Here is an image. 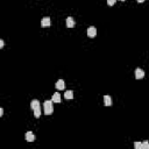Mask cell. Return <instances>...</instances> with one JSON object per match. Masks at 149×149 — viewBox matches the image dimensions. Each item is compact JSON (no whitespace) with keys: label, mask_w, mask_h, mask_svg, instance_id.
I'll return each mask as SVG.
<instances>
[{"label":"cell","mask_w":149,"mask_h":149,"mask_svg":"<svg viewBox=\"0 0 149 149\" xmlns=\"http://www.w3.org/2000/svg\"><path fill=\"white\" fill-rule=\"evenodd\" d=\"M134 147H135V149H141L142 148V143H141V142H135Z\"/></svg>","instance_id":"obj_13"},{"label":"cell","mask_w":149,"mask_h":149,"mask_svg":"<svg viewBox=\"0 0 149 149\" xmlns=\"http://www.w3.org/2000/svg\"><path fill=\"white\" fill-rule=\"evenodd\" d=\"M53 100H46L43 102V107H44V114L46 115H51L54 112V106H53Z\"/></svg>","instance_id":"obj_1"},{"label":"cell","mask_w":149,"mask_h":149,"mask_svg":"<svg viewBox=\"0 0 149 149\" xmlns=\"http://www.w3.org/2000/svg\"><path fill=\"white\" fill-rule=\"evenodd\" d=\"M104 104L105 106H111L112 105V98L109 95H104Z\"/></svg>","instance_id":"obj_10"},{"label":"cell","mask_w":149,"mask_h":149,"mask_svg":"<svg viewBox=\"0 0 149 149\" xmlns=\"http://www.w3.org/2000/svg\"><path fill=\"white\" fill-rule=\"evenodd\" d=\"M141 149H149V142L148 141L142 142V148Z\"/></svg>","instance_id":"obj_12"},{"label":"cell","mask_w":149,"mask_h":149,"mask_svg":"<svg viewBox=\"0 0 149 149\" xmlns=\"http://www.w3.org/2000/svg\"><path fill=\"white\" fill-rule=\"evenodd\" d=\"M2 114H4V109H2V108H0V116H1Z\"/></svg>","instance_id":"obj_16"},{"label":"cell","mask_w":149,"mask_h":149,"mask_svg":"<svg viewBox=\"0 0 149 149\" xmlns=\"http://www.w3.org/2000/svg\"><path fill=\"white\" fill-rule=\"evenodd\" d=\"M55 86H56V88H57V90H64V88H65L64 80H63V79H58L57 83L55 84Z\"/></svg>","instance_id":"obj_5"},{"label":"cell","mask_w":149,"mask_h":149,"mask_svg":"<svg viewBox=\"0 0 149 149\" xmlns=\"http://www.w3.org/2000/svg\"><path fill=\"white\" fill-rule=\"evenodd\" d=\"M50 23H51V21H50V18H49V16H44V18L42 19V21H41L42 27H49Z\"/></svg>","instance_id":"obj_4"},{"label":"cell","mask_w":149,"mask_h":149,"mask_svg":"<svg viewBox=\"0 0 149 149\" xmlns=\"http://www.w3.org/2000/svg\"><path fill=\"white\" fill-rule=\"evenodd\" d=\"M121 1H125V0H121Z\"/></svg>","instance_id":"obj_18"},{"label":"cell","mask_w":149,"mask_h":149,"mask_svg":"<svg viewBox=\"0 0 149 149\" xmlns=\"http://www.w3.org/2000/svg\"><path fill=\"white\" fill-rule=\"evenodd\" d=\"M25 136H26V140H27L28 142H33V141L35 140V135L33 134L32 132H27V133H26Z\"/></svg>","instance_id":"obj_7"},{"label":"cell","mask_w":149,"mask_h":149,"mask_svg":"<svg viewBox=\"0 0 149 149\" xmlns=\"http://www.w3.org/2000/svg\"><path fill=\"white\" fill-rule=\"evenodd\" d=\"M107 4H108V6H113L115 4V0H107Z\"/></svg>","instance_id":"obj_14"},{"label":"cell","mask_w":149,"mask_h":149,"mask_svg":"<svg viewBox=\"0 0 149 149\" xmlns=\"http://www.w3.org/2000/svg\"><path fill=\"white\" fill-rule=\"evenodd\" d=\"M144 77V71L142 69H140V68H137L136 70H135V78L136 79H142Z\"/></svg>","instance_id":"obj_3"},{"label":"cell","mask_w":149,"mask_h":149,"mask_svg":"<svg viewBox=\"0 0 149 149\" xmlns=\"http://www.w3.org/2000/svg\"><path fill=\"white\" fill-rule=\"evenodd\" d=\"M136 1H137V2H143L144 0H136Z\"/></svg>","instance_id":"obj_17"},{"label":"cell","mask_w":149,"mask_h":149,"mask_svg":"<svg viewBox=\"0 0 149 149\" xmlns=\"http://www.w3.org/2000/svg\"><path fill=\"white\" fill-rule=\"evenodd\" d=\"M64 98H65V99H72V98H73V92H72L71 90L65 91V93H64Z\"/></svg>","instance_id":"obj_11"},{"label":"cell","mask_w":149,"mask_h":149,"mask_svg":"<svg viewBox=\"0 0 149 149\" xmlns=\"http://www.w3.org/2000/svg\"><path fill=\"white\" fill-rule=\"evenodd\" d=\"M2 47H4V41L0 40V48H2Z\"/></svg>","instance_id":"obj_15"},{"label":"cell","mask_w":149,"mask_h":149,"mask_svg":"<svg viewBox=\"0 0 149 149\" xmlns=\"http://www.w3.org/2000/svg\"><path fill=\"white\" fill-rule=\"evenodd\" d=\"M66 27H68V28H72V27H74V19H73V18L69 16V18L66 19Z\"/></svg>","instance_id":"obj_9"},{"label":"cell","mask_w":149,"mask_h":149,"mask_svg":"<svg viewBox=\"0 0 149 149\" xmlns=\"http://www.w3.org/2000/svg\"><path fill=\"white\" fill-rule=\"evenodd\" d=\"M51 100H53L54 102H56V104H58V102H61V94L58 92L54 93L53 97H51Z\"/></svg>","instance_id":"obj_8"},{"label":"cell","mask_w":149,"mask_h":149,"mask_svg":"<svg viewBox=\"0 0 149 149\" xmlns=\"http://www.w3.org/2000/svg\"><path fill=\"white\" fill-rule=\"evenodd\" d=\"M30 108L33 109V111H35V109L40 108V101L37 99H34L32 102H30Z\"/></svg>","instance_id":"obj_6"},{"label":"cell","mask_w":149,"mask_h":149,"mask_svg":"<svg viewBox=\"0 0 149 149\" xmlns=\"http://www.w3.org/2000/svg\"><path fill=\"white\" fill-rule=\"evenodd\" d=\"M97 35V28L91 26V27L87 28V36L88 37H94Z\"/></svg>","instance_id":"obj_2"}]
</instances>
